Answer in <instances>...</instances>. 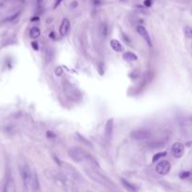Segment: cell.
<instances>
[{
    "instance_id": "2e32d148",
    "label": "cell",
    "mask_w": 192,
    "mask_h": 192,
    "mask_svg": "<svg viewBox=\"0 0 192 192\" xmlns=\"http://www.w3.org/2000/svg\"><path fill=\"white\" fill-rule=\"evenodd\" d=\"M31 184H32V186H33L35 190H39L40 185H39V180H38V177H37L36 174H35V175L32 177V183H31Z\"/></svg>"
},
{
    "instance_id": "44dd1931",
    "label": "cell",
    "mask_w": 192,
    "mask_h": 192,
    "mask_svg": "<svg viewBox=\"0 0 192 192\" xmlns=\"http://www.w3.org/2000/svg\"><path fill=\"white\" fill-rule=\"evenodd\" d=\"M61 1L62 0H55V4H54V8L56 9V8H58V5L60 4L61 3Z\"/></svg>"
},
{
    "instance_id": "ac0fdd59",
    "label": "cell",
    "mask_w": 192,
    "mask_h": 192,
    "mask_svg": "<svg viewBox=\"0 0 192 192\" xmlns=\"http://www.w3.org/2000/svg\"><path fill=\"white\" fill-rule=\"evenodd\" d=\"M166 155H167L166 152H161V153L155 154V155L153 156V162H155L156 160H158L159 158H161L162 156H165Z\"/></svg>"
},
{
    "instance_id": "e0dca14e",
    "label": "cell",
    "mask_w": 192,
    "mask_h": 192,
    "mask_svg": "<svg viewBox=\"0 0 192 192\" xmlns=\"http://www.w3.org/2000/svg\"><path fill=\"white\" fill-rule=\"evenodd\" d=\"M184 34L187 38H192V28L190 26H186L184 28Z\"/></svg>"
},
{
    "instance_id": "5bb4252c",
    "label": "cell",
    "mask_w": 192,
    "mask_h": 192,
    "mask_svg": "<svg viewBox=\"0 0 192 192\" xmlns=\"http://www.w3.org/2000/svg\"><path fill=\"white\" fill-rule=\"evenodd\" d=\"M123 58L127 61H137L138 56L135 54L131 53V52H127L123 54Z\"/></svg>"
},
{
    "instance_id": "6da1fadb",
    "label": "cell",
    "mask_w": 192,
    "mask_h": 192,
    "mask_svg": "<svg viewBox=\"0 0 192 192\" xmlns=\"http://www.w3.org/2000/svg\"><path fill=\"white\" fill-rule=\"evenodd\" d=\"M20 173L22 176L23 183L26 187H28L32 183V174H31L30 169L27 165H22L20 167Z\"/></svg>"
},
{
    "instance_id": "30bf717a",
    "label": "cell",
    "mask_w": 192,
    "mask_h": 192,
    "mask_svg": "<svg viewBox=\"0 0 192 192\" xmlns=\"http://www.w3.org/2000/svg\"><path fill=\"white\" fill-rule=\"evenodd\" d=\"M4 192H15V185L12 179H8L5 184Z\"/></svg>"
},
{
    "instance_id": "5b68a950",
    "label": "cell",
    "mask_w": 192,
    "mask_h": 192,
    "mask_svg": "<svg viewBox=\"0 0 192 192\" xmlns=\"http://www.w3.org/2000/svg\"><path fill=\"white\" fill-rule=\"evenodd\" d=\"M184 151H185L184 145L181 144V142H175V144H173L172 147V155L175 156V158H181V156H183Z\"/></svg>"
},
{
    "instance_id": "cb8c5ba5",
    "label": "cell",
    "mask_w": 192,
    "mask_h": 192,
    "mask_svg": "<svg viewBox=\"0 0 192 192\" xmlns=\"http://www.w3.org/2000/svg\"><path fill=\"white\" fill-rule=\"evenodd\" d=\"M61 72H62V70H61L60 68H59V69L57 68V70H56V73H57V75H61Z\"/></svg>"
},
{
    "instance_id": "7c38bea8",
    "label": "cell",
    "mask_w": 192,
    "mask_h": 192,
    "mask_svg": "<svg viewBox=\"0 0 192 192\" xmlns=\"http://www.w3.org/2000/svg\"><path fill=\"white\" fill-rule=\"evenodd\" d=\"M99 33L101 35V37L106 38L107 34H109V26H107V24L106 23H103L100 24L99 26Z\"/></svg>"
},
{
    "instance_id": "7a4b0ae2",
    "label": "cell",
    "mask_w": 192,
    "mask_h": 192,
    "mask_svg": "<svg viewBox=\"0 0 192 192\" xmlns=\"http://www.w3.org/2000/svg\"><path fill=\"white\" fill-rule=\"evenodd\" d=\"M150 131L144 130V128H141V130H137L131 132V138L136 140V141H144V140H147L150 137Z\"/></svg>"
},
{
    "instance_id": "9a60e30c",
    "label": "cell",
    "mask_w": 192,
    "mask_h": 192,
    "mask_svg": "<svg viewBox=\"0 0 192 192\" xmlns=\"http://www.w3.org/2000/svg\"><path fill=\"white\" fill-rule=\"evenodd\" d=\"M149 146H150V148H152V149H161V148L164 147V146H165V142H160V141H158V142H153L152 144H149Z\"/></svg>"
},
{
    "instance_id": "8992f818",
    "label": "cell",
    "mask_w": 192,
    "mask_h": 192,
    "mask_svg": "<svg viewBox=\"0 0 192 192\" xmlns=\"http://www.w3.org/2000/svg\"><path fill=\"white\" fill-rule=\"evenodd\" d=\"M137 32L139 35H140V36L145 40L146 42H147L150 45V46H151V45H152V41H151V38H150V35H149L148 30L146 29L144 26H137Z\"/></svg>"
},
{
    "instance_id": "9c48e42d",
    "label": "cell",
    "mask_w": 192,
    "mask_h": 192,
    "mask_svg": "<svg viewBox=\"0 0 192 192\" xmlns=\"http://www.w3.org/2000/svg\"><path fill=\"white\" fill-rule=\"evenodd\" d=\"M112 130H113V120L109 119V120H107V122L106 130H104V131H106V137L107 139H109L111 137Z\"/></svg>"
},
{
    "instance_id": "7402d4cb",
    "label": "cell",
    "mask_w": 192,
    "mask_h": 192,
    "mask_svg": "<svg viewBox=\"0 0 192 192\" xmlns=\"http://www.w3.org/2000/svg\"><path fill=\"white\" fill-rule=\"evenodd\" d=\"M144 5L146 7H150V6L152 5V1H151V0H145V1H144Z\"/></svg>"
},
{
    "instance_id": "d6986e66",
    "label": "cell",
    "mask_w": 192,
    "mask_h": 192,
    "mask_svg": "<svg viewBox=\"0 0 192 192\" xmlns=\"http://www.w3.org/2000/svg\"><path fill=\"white\" fill-rule=\"evenodd\" d=\"M189 175H190L189 172H183L182 173L180 174V177L182 178V179H186V178H187Z\"/></svg>"
},
{
    "instance_id": "3957f363",
    "label": "cell",
    "mask_w": 192,
    "mask_h": 192,
    "mask_svg": "<svg viewBox=\"0 0 192 192\" xmlns=\"http://www.w3.org/2000/svg\"><path fill=\"white\" fill-rule=\"evenodd\" d=\"M69 156L75 162H81L85 158V155L81 149L74 147L69 150Z\"/></svg>"
},
{
    "instance_id": "ffe728a7",
    "label": "cell",
    "mask_w": 192,
    "mask_h": 192,
    "mask_svg": "<svg viewBox=\"0 0 192 192\" xmlns=\"http://www.w3.org/2000/svg\"><path fill=\"white\" fill-rule=\"evenodd\" d=\"M43 1L44 0H36L38 8H41V6H43Z\"/></svg>"
},
{
    "instance_id": "277c9868",
    "label": "cell",
    "mask_w": 192,
    "mask_h": 192,
    "mask_svg": "<svg viewBox=\"0 0 192 192\" xmlns=\"http://www.w3.org/2000/svg\"><path fill=\"white\" fill-rule=\"evenodd\" d=\"M170 163L168 160H162L160 161L157 165H156L155 171L156 173L161 174V175H165V174L169 173V172L170 171Z\"/></svg>"
},
{
    "instance_id": "603a6c76",
    "label": "cell",
    "mask_w": 192,
    "mask_h": 192,
    "mask_svg": "<svg viewBox=\"0 0 192 192\" xmlns=\"http://www.w3.org/2000/svg\"><path fill=\"white\" fill-rule=\"evenodd\" d=\"M31 44H32V47H33L34 50H38V49H39V46H38V43H37V42H35V41H33V42L31 43Z\"/></svg>"
},
{
    "instance_id": "ba28073f",
    "label": "cell",
    "mask_w": 192,
    "mask_h": 192,
    "mask_svg": "<svg viewBox=\"0 0 192 192\" xmlns=\"http://www.w3.org/2000/svg\"><path fill=\"white\" fill-rule=\"evenodd\" d=\"M121 181L123 186L124 187V188L127 191H129V192H138V187H136L134 184L130 183L129 181H127L126 179H123V178Z\"/></svg>"
},
{
    "instance_id": "d4e9b609",
    "label": "cell",
    "mask_w": 192,
    "mask_h": 192,
    "mask_svg": "<svg viewBox=\"0 0 192 192\" xmlns=\"http://www.w3.org/2000/svg\"><path fill=\"white\" fill-rule=\"evenodd\" d=\"M190 11H191V14H192V9H191V10H190Z\"/></svg>"
},
{
    "instance_id": "8fae6325",
    "label": "cell",
    "mask_w": 192,
    "mask_h": 192,
    "mask_svg": "<svg viewBox=\"0 0 192 192\" xmlns=\"http://www.w3.org/2000/svg\"><path fill=\"white\" fill-rule=\"evenodd\" d=\"M110 45L112 49L115 52H123V45L121 44V42L117 40H112L110 41Z\"/></svg>"
},
{
    "instance_id": "4fadbf2b",
    "label": "cell",
    "mask_w": 192,
    "mask_h": 192,
    "mask_svg": "<svg viewBox=\"0 0 192 192\" xmlns=\"http://www.w3.org/2000/svg\"><path fill=\"white\" fill-rule=\"evenodd\" d=\"M41 35V30L38 27H32L29 31V36L31 38H38Z\"/></svg>"
},
{
    "instance_id": "52a82bcc",
    "label": "cell",
    "mask_w": 192,
    "mask_h": 192,
    "mask_svg": "<svg viewBox=\"0 0 192 192\" xmlns=\"http://www.w3.org/2000/svg\"><path fill=\"white\" fill-rule=\"evenodd\" d=\"M70 27H71V24H70V21L68 19H63L61 22L60 26H59V33L62 37L66 36L69 31H70Z\"/></svg>"
}]
</instances>
